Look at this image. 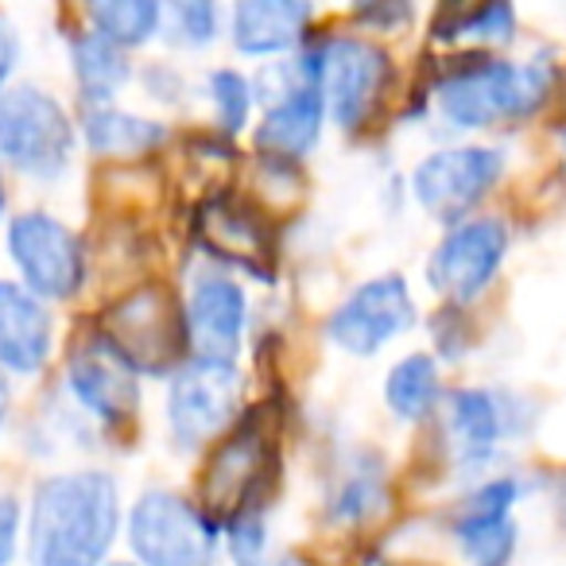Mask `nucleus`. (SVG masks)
Masks as SVG:
<instances>
[{
  "label": "nucleus",
  "mask_w": 566,
  "mask_h": 566,
  "mask_svg": "<svg viewBox=\"0 0 566 566\" xmlns=\"http://www.w3.org/2000/svg\"><path fill=\"white\" fill-rule=\"evenodd\" d=\"M120 532V489L105 470L40 481L28 512L32 566H105Z\"/></svg>",
  "instance_id": "f257e3e1"
},
{
  "label": "nucleus",
  "mask_w": 566,
  "mask_h": 566,
  "mask_svg": "<svg viewBox=\"0 0 566 566\" xmlns=\"http://www.w3.org/2000/svg\"><path fill=\"white\" fill-rule=\"evenodd\" d=\"M558 71L547 59H516L489 55H458L442 66L434 82V109L454 133H481L496 125H524L555 97Z\"/></svg>",
  "instance_id": "f03ea898"
},
{
  "label": "nucleus",
  "mask_w": 566,
  "mask_h": 566,
  "mask_svg": "<svg viewBox=\"0 0 566 566\" xmlns=\"http://www.w3.org/2000/svg\"><path fill=\"white\" fill-rule=\"evenodd\" d=\"M125 527L136 566H218L221 524L182 493H140L128 509Z\"/></svg>",
  "instance_id": "7ed1b4c3"
},
{
  "label": "nucleus",
  "mask_w": 566,
  "mask_h": 566,
  "mask_svg": "<svg viewBox=\"0 0 566 566\" xmlns=\"http://www.w3.org/2000/svg\"><path fill=\"white\" fill-rule=\"evenodd\" d=\"M102 342L109 354H117L128 369L140 373H175L187 357V318L182 303L164 283H144L133 295L113 303L102 318Z\"/></svg>",
  "instance_id": "20e7f679"
},
{
  "label": "nucleus",
  "mask_w": 566,
  "mask_h": 566,
  "mask_svg": "<svg viewBox=\"0 0 566 566\" xmlns=\"http://www.w3.org/2000/svg\"><path fill=\"white\" fill-rule=\"evenodd\" d=\"M74 156V125L59 97L40 86H12L0 94V159L20 175L55 182Z\"/></svg>",
  "instance_id": "39448f33"
},
{
  "label": "nucleus",
  "mask_w": 566,
  "mask_h": 566,
  "mask_svg": "<svg viewBox=\"0 0 566 566\" xmlns=\"http://www.w3.org/2000/svg\"><path fill=\"white\" fill-rule=\"evenodd\" d=\"M504 167H509V159L493 144L439 148L419 159L411 171V198L439 226H458L485 206V198L504 179Z\"/></svg>",
  "instance_id": "423d86ee"
},
{
  "label": "nucleus",
  "mask_w": 566,
  "mask_h": 566,
  "mask_svg": "<svg viewBox=\"0 0 566 566\" xmlns=\"http://www.w3.org/2000/svg\"><path fill=\"white\" fill-rule=\"evenodd\" d=\"M241 369L237 361L190 357L171 373L167 388V431L179 450H202L237 423Z\"/></svg>",
  "instance_id": "0eeeda50"
},
{
  "label": "nucleus",
  "mask_w": 566,
  "mask_h": 566,
  "mask_svg": "<svg viewBox=\"0 0 566 566\" xmlns=\"http://www.w3.org/2000/svg\"><path fill=\"white\" fill-rule=\"evenodd\" d=\"M318 51H323L318 82H323L326 117L342 133H365L392 90V59L361 35H326Z\"/></svg>",
  "instance_id": "6e6552de"
},
{
  "label": "nucleus",
  "mask_w": 566,
  "mask_h": 566,
  "mask_svg": "<svg viewBox=\"0 0 566 566\" xmlns=\"http://www.w3.org/2000/svg\"><path fill=\"white\" fill-rule=\"evenodd\" d=\"M509 226L501 218H465L447 226L442 241L427 256V283L442 303L470 307L493 287L501 264L509 260Z\"/></svg>",
  "instance_id": "1a4fd4ad"
},
{
  "label": "nucleus",
  "mask_w": 566,
  "mask_h": 566,
  "mask_svg": "<svg viewBox=\"0 0 566 566\" xmlns=\"http://www.w3.org/2000/svg\"><path fill=\"white\" fill-rule=\"evenodd\" d=\"M416 323L419 307L416 295H411V283L400 272H385L357 283L354 292L331 311L326 338L349 357H377L380 349L392 346Z\"/></svg>",
  "instance_id": "9d476101"
},
{
  "label": "nucleus",
  "mask_w": 566,
  "mask_h": 566,
  "mask_svg": "<svg viewBox=\"0 0 566 566\" xmlns=\"http://www.w3.org/2000/svg\"><path fill=\"white\" fill-rule=\"evenodd\" d=\"M442 423H447L450 462L462 478H485L489 465L501 458V447L524 434L520 400L496 388H458L442 396Z\"/></svg>",
  "instance_id": "9b49d317"
},
{
  "label": "nucleus",
  "mask_w": 566,
  "mask_h": 566,
  "mask_svg": "<svg viewBox=\"0 0 566 566\" xmlns=\"http://www.w3.org/2000/svg\"><path fill=\"white\" fill-rule=\"evenodd\" d=\"M275 470V447L272 434L260 427V419H241L221 434L218 450L210 454V465L202 473V509L218 524L244 509H260L268 478Z\"/></svg>",
  "instance_id": "f8f14e48"
},
{
  "label": "nucleus",
  "mask_w": 566,
  "mask_h": 566,
  "mask_svg": "<svg viewBox=\"0 0 566 566\" xmlns=\"http://www.w3.org/2000/svg\"><path fill=\"white\" fill-rule=\"evenodd\" d=\"M9 256L17 260L24 287L40 300L66 303L86 283V249L78 233L51 213H20L9 226Z\"/></svg>",
  "instance_id": "ddd939ff"
},
{
  "label": "nucleus",
  "mask_w": 566,
  "mask_h": 566,
  "mask_svg": "<svg viewBox=\"0 0 566 566\" xmlns=\"http://www.w3.org/2000/svg\"><path fill=\"white\" fill-rule=\"evenodd\" d=\"M524 481L516 473L481 478L450 516V539L465 566H512L520 547L516 504Z\"/></svg>",
  "instance_id": "4468645a"
},
{
  "label": "nucleus",
  "mask_w": 566,
  "mask_h": 566,
  "mask_svg": "<svg viewBox=\"0 0 566 566\" xmlns=\"http://www.w3.org/2000/svg\"><path fill=\"white\" fill-rule=\"evenodd\" d=\"M195 241L221 272H244L249 280H272L275 237L264 213L237 195H213L195 213Z\"/></svg>",
  "instance_id": "2eb2a0df"
},
{
  "label": "nucleus",
  "mask_w": 566,
  "mask_h": 566,
  "mask_svg": "<svg viewBox=\"0 0 566 566\" xmlns=\"http://www.w3.org/2000/svg\"><path fill=\"white\" fill-rule=\"evenodd\" d=\"M182 318H187L190 357L237 361L244 334H249V295H244V287L237 283L233 272L206 268V272H198L190 280Z\"/></svg>",
  "instance_id": "dca6fc26"
},
{
  "label": "nucleus",
  "mask_w": 566,
  "mask_h": 566,
  "mask_svg": "<svg viewBox=\"0 0 566 566\" xmlns=\"http://www.w3.org/2000/svg\"><path fill=\"white\" fill-rule=\"evenodd\" d=\"M311 20H315V0H233L229 43L237 55L272 63L303 48Z\"/></svg>",
  "instance_id": "f3484780"
},
{
  "label": "nucleus",
  "mask_w": 566,
  "mask_h": 566,
  "mask_svg": "<svg viewBox=\"0 0 566 566\" xmlns=\"http://www.w3.org/2000/svg\"><path fill=\"white\" fill-rule=\"evenodd\" d=\"M66 385H71L74 400L82 403V411H90L105 427H125L140 411V380L102 342L71 357Z\"/></svg>",
  "instance_id": "a211bd4d"
},
{
  "label": "nucleus",
  "mask_w": 566,
  "mask_h": 566,
  "mask_svg": "<svg viewBox=\"0 0 566 566\" xmlns=\"http://www.w3.org/2000/svg\"><path fill=\"white\" fill-rule=\"evenodd\" d=\"M55 346V323L24 283L0 280V369L32 377L48 365Z\"/></svg>",
  "instance_id": "6ab92c4d"
},
{
  "label": "nucleus",
  "mask_w": 566,
  "mask_h": 566,
  "mask_svg": "<svg viewBox=\"0 0 566 566\" xmlns=\"http://www.w3.org/2000/svg\"><path fill=\"white\" fill-rule=\"evenodd\" d=\"M82 136H86L94 156L136 159L159 151L171 133H167L164 120L136 117V113L113 109V105H90L86 120H82Z\"/></svg>",
  "instance_id": "aec40b11"
},
{
  "label": "nucleus",
  "mask_w": 566,
  "mask_h": 566,
  "mask_svg": "<svg viewBox=\"0 0 566 566\" xmlns=\"http://www.w3.org/2000/svg\"><path fill=\"white\" fill-rule=\"evenodd\" d=\"M442 369L431 354L400 357L385 377V403L400 423H427L442 408Z\"/></svg>",
  "instance_id": "412c9836"
},
{
  "label": "nucleus",
  "mask_w": 566,
  "mask_h": 566,
  "mask_svg": "<svg viewBox=\"0 0 566 566\" xmlns=\"http://www.w3.org/2000/svg\"><path fill=\"white\" fill-rule=\"evenodd\" d=\"M388 504V478L385 465L377 458H354V462L342 470V478L334 481L331 501H326V516L334 524H369L385 512Z\"/></svg>",
  "instance_id": "4be33fe9"
},
{
  "label": "nucleus",
  "mask_w": 566,
  "mask_h": 566,
  "mask_svg": "<svg viewBox=\"0 0 566 566\" xmlns=\"http://www.w3.org/2000/svg\"><path fill=\"white\" fill-rule=\"evenodd\" d=\"M71 66L90 105H109L133 78V63L125 59V51L97 32H86L71 43Z\"/></svg>",
  "instance_id": "5701e85b"
},
{
  "label": "nucleus",
  "mask_w": 566,
  "mask_h": 566,
  "mask_svg": "<svg viewBox=\"0 0 566 566\" xmlns=\"http://www.w3.org/2000/svg\"><path fill=\"white\" fill-rule=\"evenodd\" d=\"M90 32L117 43L120 51L144 48L164 28V4L159 0H86Z\"/></svg>",
  "instance_id": "b1692460"
},
{
  "label": "nucleus",
  "mask_w": 566,
  "mask_h": 566,
  "mask_svg": "<svg viewBox=\"0 0 566 566\" xmlns=\"http://www.w3.org/2000/svg\"><path fill=\"white\" fill-rule=\"evenodd\" d=\"M164 4V35L179 51H210L221 40V0H159Z\"/></svg>",
  "instance_id": "393cba45"
},
{
  "label": "nucleus",
  "mask_w": 566,
  "mask_h": 566,
  "mask_svg": "<svg viewBox=\"0 0 566 566\" xmlns=\"http://www.w3.org/2000/svg\"><path fill=\"white\" fill-rule=\"evenodd\" d=\"M206 97H210L213 120H218L221 136H241L256 109V86L252 78H244L237 66H218L206 74Z\"/></svg>",
  "instance_id": "a878e982"
},
{
  "label": "nucleus",
  "mask_w": 566,
  "mask_h": 566,
  "mask_svg": "<svg viewBox=\"0 0 566 566\" xmlns=\"http://www.w3.org/2000/svg\"><path fill=\"white\" fill-rule=\"evenodd\" d=\"M439 40H470L481 48H504L516 40V4L512 0H473L458 20H450Z\"/></svg>",
  "instance_id": "bb28decb"
},
{
  "label": "nucleus",
  "mask_w": 566,
  "mask_h": 566,
  "mask_svg": "<svg viewBox=\"0 0 566 566\" xmlns=\"http://www.w3.org/2000/svg\"><path fill=\"white\" fill-rule=\"evenodd\" d=\"M221 547L233 566H283V555L272 543V527L260 509H244L229 516L221 524Z\"/></svg>",
  "instance_id": "cd10ccee"
},
{
  "label": "nucleus",
  "mask_w": 566,
  "mask_h": 566,
  "mask_svg": "<svg viewBox=\"0 0 566 566\" xmlns=\"http://www.w3.org/2000/svg\"><path fill=\"white\" fill-rule=\"evenodd\" d=\"M349 17L361 32L396 35L416 20V0H349Z\"/></svg>",
  "instance_id": "c85d7f7f"
},
{
  "label": "nucleus",
  "mask_w": 566,
  "mask_h": 566,
  "mask_svg": "<svg viewBox=\"0 0 566 566\" xmlns=\"http://www.w3.org/2000/svg\"><path fill=\"white\" fill-rule=\"evenodd\" d=\"M20 524H24L20 501H17V496H0V566H9L12 558H17Z\"/></svg>",
  "instance_id": "c756f323"
},
{
  "label": "nucleus",
  "mask_w": 566,
  "mask_h": 566,
  "mask_svg": "<svg viewBox=\"0 0 566 566\" xmlns=\"http://www.w3.org/2000/svg\"><path fill=\"white\" fill-rule=\"evenodd\" d=\"M20 63V35L9 20H0V94H4V82L12 78Z\"/></svg>",
  "instance_id": "7c9ffc66"
},
{
  "label": "nucleus",
  "mask_w": 566,
  "mask_h": 566,
  "mask_svg": "<svg viewBox=\"0 0 566 566\" xmlns=\"http://www.w3.org/2000/svg\"><path fill=\"white\" fill-rule=\"evenodd\" d=\"M9 403H12L9 380H4V373H0V423H4V416H9Z\"/></svg>",
  "instance_id": "2f4dec72"
},
{
  "label": "nucleus",
  "mask_w": 566,
  "mask_h": 566,
  "mask_svg": "<svg viewBox=\"0 0 566 566\" xmlns=\"http://www.w3.org/2000/svg\"><path fill=\"white\" fill-rule=\"evenodd\" d=\"M563 94H566V90H563ZM558 140L566 144V113H563V120H558Z\"/></svg>",
  "instance_id": "473e14b6"
},
{
  "label": "nucleus",
  "mask_w": 566,
  "mask_h": 566,
  "mask_svg": "<svg viewBox=\"0 0 566 566\" xmlns=\"http://www.w3.org/2000/svg\"><path fill=\"white\" fill-rule=\"evenodd\" d=\"M0 213H4V182H0Z\"/></svg>",
  "instance_id": "72a5a7b5"
},
{
  "label": "nucleus",
  "mask_w": 566,
  "mask_h": 566,
  "mask_svg": "<svg viewBox=\"0 0 566 566\" xmlns=\"http://www.w3.org/2000/svg\"><path fill=\"white\" fill-rule=\"evenodd\" d=\"M105 566H136V563H105Z\"/></svg>",
  "instance_id": "f704fd0d"
}]
</instances>
